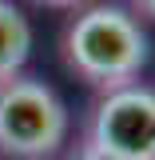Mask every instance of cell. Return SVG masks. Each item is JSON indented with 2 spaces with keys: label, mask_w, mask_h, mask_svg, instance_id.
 Wrapping results in <instances>:
<instances>
[{
  "label": "cell",
  "mask_w": 155,
  "mask_h": 160,
  "mask_svg": "<svg viewBox=\"0 0 155 160\" xmlns=\"http://www.w3.org/2000/svg\"><path fill=\"white\" fill-rule=\"evenodd\" d=\"M68 52L84 76L116 84L139 72V64L147 56L143 48V32L135 28V20L119 8H92L72 24L68 32Z\"/></svg>",
  "instance_id": "obj_1"
},
{
  "label": "cell",
  "mask_w": 155,
  "mask_h": 160,
  "mask_svg": "<svg viewBox=\"0 0 155 160\" xmlns=\"http://www.w3.org/2000/svg\"><path fill=\"white\" fill-rule=\"evenodd\" d=\"M68 116L44 84L32 80H12L0 88V148L12 156L36 160L56 152V144L64 140Z\"/></svg>",
  "instance_id": "obj_2"
},
{
  "label": "cell",
  "mask_w": 155,
  "mask_h": 160,
  "mask_svg": "<svg viewBox=\"0 0 155 160\" xmlns=\"http://www.w3.org/2000/svg\"><path fill=\"white\" fill-rule=\"evenodd\" d=\"M99 148L116 152L123 160H151L155 152V92L147 88H119L103 100L96 116V140Z\"/></svg>",
  "instance_id": "obj_3"
},
{
  "label": "cell",
  "mask_w": 155,
  "mask_h": 160,
  "mask_svg": "<svg viewBox=\"0 0 155 160\" xmlns=\"http://www.w3.org/2000/svg\"><path fill=\"white\" fill-rule=\"evenodd\" d=\"M28 48H32V32L12 4L0 0V80L12 76L20 64L28 60Z\"/></svg>",
  "instance_id": "obj_4"
},
{
  "label": "cell",
  "mask_w": 155,
  "mask_h": 160,
  "mask_svg": "<svg viewBox=\"0 0 155 160\" xmlns=\"http://www.w3.org/2000/svg\"><path fill=\"white\" fill-rule=\"evenodd\" d=\"M80 160H123V156H116V152H107V148H99V144H88V148L80 152Z\"/></svg>",
  "instance_id": "obj_5"
},
{
  "label": "cell",
  "mask_w": 155,
  "mask_h": 160,
  "mask_svg": "<svg viewBox=\"0 0 155 160\" xmlns=\"http://www.w3.org/2000/svg\"><path fill=\"white\" fill-rule=\"evenodd\" d=\"M36 4H44V8H72L76 0H36Z\"/></svg>",
  "instance_id": "obj_6"
},
{
  "label": "cell",
  "mask_w": 155,
  "mask_h": 160,
  "mask_svg": "<svg viewBox=\"0 0 155 160\" xmlns=\"http://www.w3.org/2000/svg\"><path fill=\"white\" fill-rule=\"evenodd\" d=\"M139 8H143V12H147V16H155V0H135Z\"/></svg>",
  "instance_id": "obj_7"
},
{
  "label": "cell",
  "mask_w": 155,
  "mask_h": 160,
  "mask_svg": "<svg viewBox=\"0 0 155 160\" xmlns=\"http://www.w3.org/2000/svg\"><path fill=\"white\" fill-rule=\"evenodd\" d=\"M151 160H155V152H151Z\"/></svg>",
  "instance_id": "obj_8"
}]
</instances>
